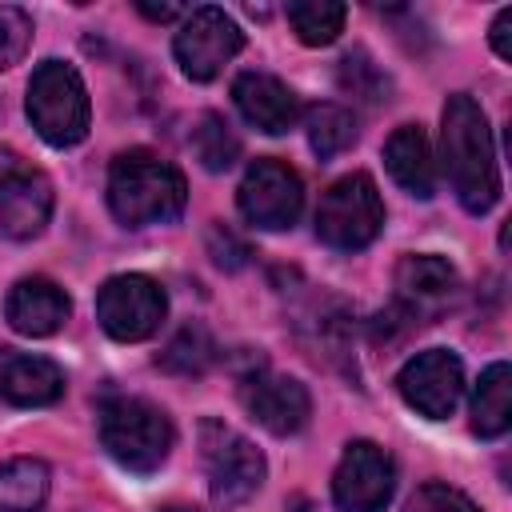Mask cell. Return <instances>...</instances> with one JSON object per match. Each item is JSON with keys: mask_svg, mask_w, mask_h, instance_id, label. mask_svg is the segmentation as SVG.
<instances>
[{"mask_svg": "<svg viewBox=\"0 0 512 512\" xmlns=\"http://www.w3.org/2000/svg\"><path fill=\"white\" fill-rule=\"evenodd\" d=\"M440 164L464 212L484 216L500 200V168L484 108L468 92H452L440 112Z\"/></svg>", "mask_w": 512, "mask_h": 512, "instance_id": "1", "label": "cell"}, {"mask_svg": "<svg viewBox=\"0 0 512 512\" xmlns=\"http://www.w3.org/2000/svg\"><path fill=\"white\" fill-rule=\"evenodd\" d=\"M188 204L184 172L144 148L120 152L108 168V208L128 228H152L180 220Z\"/></svg>", "mask_w": 512, "mask_h": 512, "instance_id": "2", "label": "cell"}, {"mask_svg": "<svg viewBox=\"0 0 512 512\" xmlns=\"http://www.w3.org/2000/svg\"><path fill=\"white\" fill-rule=\"evenodd\" d=\"M96 428L104 452L136 476L156 472L176 444V428L168 412L144 396H124V392L104 396L96 404Z\"/></svg>", "mask_w": 512, "mask_h": 512, "instance_id": "3", "label": "cell"}, {"mask_svg": "<svg viewBox=\"0 0 512 512\" xmlns=\"http://www.w3.org/2000/svg\"><path fill=\"white\" fill-rule=\"evenodd\" d=\"M28 120L40 132V140H48L52 148H72L88 136V120H92V104H88V88L80 80V72L64 60H44L36 64L32 80H28Z\"/></svg>", "mask_w": 512, "mask_h": 512, "instance_id": "4", "label": "cell"}, {"mask_svg": "<svg viewBox=\"0 0 512 512\" xmlns=\"http://www.w3.org/2000/svg\"><path fill=\"white\" fill-rule=\"evenodd\" d=\"M384 228V200L368 172H348L316 204V236L336 252L368 248Z\"/></svg>", "mask_w": 512, "mask_h": 512, "instance_id": "5", "label": "cell"}, {"mask_svg": "<svg viewBox=\"0 0 512 512\" xmlns=\"http://www.w3.org/2000/svg\"><path fill=\"white\" fill-rule=\"evenodd\" d=\"M200 460H204L208 496H212L216 508H236V504L252 500L264 484L260 448L248 436H240L236 428L220 424V420L200 424Z\"/></svg>", "mask_w": 512, "mask_h": 512, "instance_id": "6", "label": "cell"}, {"mask_svg": "<svg viewBox=\"0 0 512 512\" xmlns=\"http://www.w3.org/2000/svg\"><path fill=\"white\" fill-rule=\"evenodd\" d=\"M164 316H168V292L152 276L140 272L108 276L96 292V320L120 344L148 340L164 324Z\"/></svg>", "mask_w": 512, "mask_h": 512, "instance_id": "7", "label": "cell"}, {"mask_svg": "<svg viewBox=\"0 0 512 512\" xmlns=\"http://www.w3.org/2000/svg\"><path fill=\"white\" fill-rule=\"evenodd\" d=\"M236 204H240V216L252 228L284 232L304 212V184H300L292 164H284L276 156H264V160L248 164V172L236 188Z\"/></svg>", "mask_w": 512, "mask_h": 512, "instance_id": "8", "label": "cell"}, {"mask_svg": "<svg viewBox=\"0 0 512 512\" xmlns=\"http://www.w3.org/2000/svg\"><path fill=\"white\" fill-rule=\"evenodd\" d=\"M244 48V32L240 24L216 8V4H204V8H192L184 20H180V32L172 40V52H176V64L188 80L196 84H208L220 76V68Z\"/></svg>", "mask_w": 512, "mask_h": 512, "instance_id": "9", "label": "cell"}, {"mask_svg": "<svg viewBox=\"0 0 512 512\" xmlns=\"http://www.w3.org/2000/svg\"><path fill=\"white\" fill-rule=\"evenodd\" d=\"M52 220V184L16 148L0 144V232L32 240Z\"/></svg>", "mask_w": 512, "mask_h": 512, "instance_id": "10", "label": "cell"}, {"mask_svg": "<svg viewBox=\"0 0 512 512\" xmlns=\"http://www.w3.org/2000/svg\"><path fill=\"white\" fill-rule=\"evenodd\" d=\"M396 492V464L372 440H352L332 472V504L340 512H384Z\"/></svg>", "mask_w": 512, "mask_h": 512, "instance_id": "11", "label": "cell"}, {"mask_svg": "<svg viewBox=\"0 0 512 512\" xmlns=\"http://www.w3.org/2000/svg\"><path fill=\"white\" fill-rule=\"evenodd\" d=\"M396 392L428 420H448L464 396V364L448 348H424L396 372Z\"/></svg>", "mask_w": 512, "mask_h": 512, "instance_id": "12", "label": "cell"}, {"mask_svg": "<svg viewBox=\"0 0 512 512\" xmlns=\"http://www.w3.org/2000/svg\"><path fill=\"white\" fill-rule=\"evenodd\" d=\"M456 296H460V276L444 256L412 252L396 264V316L408 328L436 320L444 308H452Z\"/></svg>", "mask_w": 512, "mask_h": 512, "instance_id": "13", "label": "cell"}, {"mask_svg": "<svg viewBox=\"0 0 512 512\" xmlns=\"http://www.w3.org/2000/svg\"><path fill=\"white\" fill-rule=\"evenodd\" d=\"M240 404L260 428H268L276 436L300 432L312 416L308 388L292 376L272 372V368H252V372L240 376Z\"/></svg>", "mask_w": 512, "mask_h": 512, "instance_id": "14", "label": "cell"}, {"mask_svg": "<svg viewBox=\"0 0 512 512\" xmlns=\"http://www.w3.org/2000/svg\"><path fill=\"white\" fill-rule=\"evenodd\" d=\"M232 100H236L240 116L268 136H280V132L296 128V120H300L296 92L284 80H276L272 72H240L232 80Z\"/></svg>", "mask_w": 512, "mask_h": 512, "instance_id": "15", "label": "cell"}, {"mask_svg": "<svg viewBox=\"0 0 512 512\" xmlns=\"http://www.w3.org/2000/svg\"><path fill=\"white\" fill-rule=\"evenodd\" d=\"M64 396V368L48 356L0 348V400L16 408H44Z\"/></svg>", "mask_w": 512, "mask_h": 512, "instance_id": "16", "label": "cell"}, {"mask_svg": "<svg viewBox=\"0 0 512 512\" xmlns=\"http://www.w3.org/2000/svg\"><path fill=\"white\" fill-rule=\"evenodd\" d=\"M72 312L68 292L48 276H24L4 300V316L20 336H52Z\"/></svg>", "mask_w": 512, "mask_h": 512, "instance_id": "17", "label": "cell"}, {"mask_svg": "<svg viewBox=\"0 0 512 512\" xmlns=\"http://www.w3.org/2000/svg\"><path fill=\"white\" fill-rule=\"evenodd\" d=\"M384 168L416 200H428L436 192V156H432L428 132L420 124H400L388 136V144H384Z\"/></svg>", "mask_w": 512, "mask_h": 512, "instance_id": "18", "label": "cell"}, {"mask_svg": "<svg viewBox=\"0 0 512 512\" xmlns=\"http://www.w3.org/2000/svg\"><path fill=\"white\" fill-rule=\"evenodd\" d=\"M512 424V372L504 360L488 364L472 388V428L484 440H500Z\"/></svg>", "mask_w": 512, "mask_h": 512, "instance_id": "19", "label": "cell"}, {"mask_svg": "<svg viewBox=\"0 0 512 512\" xmlns=\"http://www.w3.org/2000/svg\"><path fill=\"white\" fill-rule=\"evenodd\" d=\"M52 472L36 456H16L0 464V512H36L48 500Z\"/></svg>", "mask_w": 512, "mask_h": 512, "instance_id": "20", "label": "cell"}, {"mask_svg": "<svg viewBox=\"0 0 512 512\" xmlns=\"http://www.w3.org/2000/svg\"><path fill=\"white\" fill-rule=\"evenodd\" d=\"M304 128H308V144H312V152H316L320 160L340 156V152L356 140V116H352L344 104H332V100L312 104V108L304 112Z\"/></svg>", "mask_w": 512, "mask_h": 512, "instance_id": "21", "label": "cell"}, {"mask_svg": "<svg viewBox=\"0 0 512 512\" xmlns=\"http://www.w3.org/2000/svg\"><path fill=\"white\" fill-rule=\"evenodd\" d=\"M212 360H216V340L204 324H184L156 356V364L172 376H204L212 368Z\"/></svg>", "mask_w": 512, "mask_h": 512, "instance_id": "22", "label": "cell"}, {"mask_svg": "<svg viewBox=\"0 0 512 512\" xmlns=\"http://www.w3.org/2000/svg\"><path fill=\"white\" fill-rule=\"evenodd\" d=\"M344 16L348 8L336 0H304V4H288V24L300 36V44L308 48H324L344 32Z\"/></svg>", "mask_w": 512, "mask_h": 512, "instance_id": "23", "label": "cell"}, {"mask_svg": "<svg viewBox=\"0 0 512 512\" xmlns=\"http://www.w3.org/2000/svg\"><path fill=\"white\" fill-rule=\"evenodd\" d=\"M192 152H196V160H200L208 172H224V168H232L236 156H240V136L228 128L224 116L204 112L200 124H196V132H192Z\"/></svg>", "mask_w": 512, "mask_h": 512, "instance_id": "24", "label": "cell"}, {"mask_svg": "<svg viewBox=\"0 0 512 512\" xmlns=\"http://www.w3.org/2000/svg\"><path fill=\"white\" fill-rule=\"evenodd\" d=\"M32 44V16L16 4H0V72L20 64Z\"/></svg>", "mask_w": 512, "mask_h": 512, "instance_id": "25", "label": "cell"}, {"mask_svg": "<svg viewBox=\"0 0 512 512\" xmlns=\"http://www.w3.org/2000/svg\"><path fill=\"white\" fill-rule=\"evenodd\" d=\"M340 84L352 88L356 96H364L368 104L388 100V96H384V92H388V80L380 76V68H376L364 52H348V56L340 60Z\"/></svg>", "mask_w": 512, "mask_h": 512, "instance_id": "26", "label": "cell"}, {"mask_svg": "<svg viewBox=\"0 0 512 512\" xmlns=\"http://www.w3.org/2000/svg\"><path fill=\"white\" fill-rule=\"evenodd\" d=\"M404 512H480V508H476L460 488H448V484H420V488L408 496Z\"/></svg>", "mask_w": 512, "mask_h": 512, "instance_id": "27", "label": "cell"}, {"mask_svg": "<svg viewBox=\"0 0 512 512\" xmlns=\"http://www.w3.org/2000/svg\"><path fill=\"white\" fill-rule=\"evenodd\" d=\"M208 252H212V260H216L220 268H240V264L248 260V248H244L224 224H216V228L208 232Z\"/></svg>", "mask_w": 512, "mask_h": 512, "instance_id": "28", "label": "cell"}, {"mask_svg": "<svg viewBox=\"0 0 512 512\" xmlns=\"http://www.w3.org/2000/svg\"><path fill=\"white\" fill-rule=\"evenodd\" d=\"M508 36H512V8H500L496 20H492V32H488V40H492L500 60H512V40Z\"/></svg>", "mask_w": 512, "mask_h": 512, "instance_id": "29", "label": "cell"}, {"mask_svg": "<svg viewBox=\"0 0 512 512\" xmlns=\"http://www.w3.org/2000/svg\"><path fill=\"white\" fill-rule=\"evenodd\" d=\"M136 8H140L148 20H160V24H164V20H176V16H188V12L176 8V4H136Z\"/></svg>", "mask_w": 512, "mask_h": 512, "instance_id": "30", "label": "cell"}, {"mask_svg": "<svg viewBox=\"0 0 512 512\" xmlns=\"http://www.w3.org/2000/svg\"><path fill=\"white\" fill-rule=\"evenodd\" d=\"M164 512H184V508H164Z\"/></svg>", "mask_w": 512, "mask_h": 512, "instance_id": "31", "label": "cell"}]
</instances>
